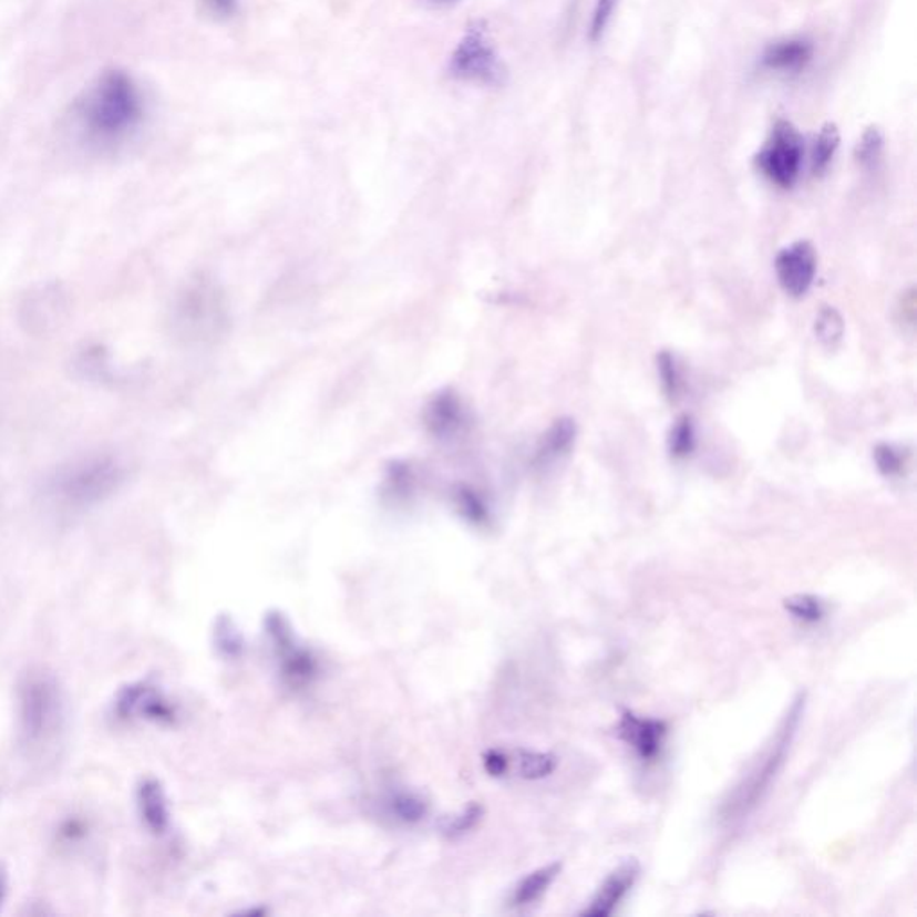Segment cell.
I'll return each instance as SVG.
<instances>
[{"mask_svg":"<svg viewBox=\"0 0 917 917\" xmlns=\"http://www.w3.org/2000/svg\"><path fill=\"white\" fill-rule=\"evenodd\" d=\"M141 89L124 71L99 75L72 106V122L89 144L113 147L127 141L144 121Z\"/></svg>","mask_w":917,"mask_h":917,"instance_id":"1","label":"cell"},{"mask_svg":"<svg viewBox=\"0 0 917 917\" xmlns=\"http://www.w3.org/2000/svg\"><path fill=\"white\" fill-rule=\"evenodd\" d=\"M66 699L60 681L45 670H31L17 690V740L25 753H42L65 730Z\"/></svg>","mask_w":917,"mask_h":917,"instance_id":"2","label":"cell"},{"mask_svg":"<svg viewBox=\"0 0 917 917\" xmlns=\"http://www.w3.org/2000/svg\"><path fill=\"white\" fill-rule=\"evenodd\" d=\"M805 704L806 693H797L776 736L767 751L763 753L762 760H759V763L749 771L748 776H744V780L735 786V791L730 792L728 800L722 803L721 820L724 823H739L748 817L771 791V785L785 765L786 754L791 751L792 742L796 736L801 717L805 713Z\"/></svg>","mask_w":917,"mask_h":917,"instance_id":"3","label":"cell"},{"mask_svg":"<svg viewBox=\"0 0 917 917\" xmlns=\"http://www.w3.org/2000/svg\"><path fill=\"white\" fill-rule=\"evenodd\" d=\"M121 478V468L112 458H89L61 473L52 486V496L60 509L80 513L112 495Z\"/></svg>","mask_w":917,"mask_h":917,"instance_id":"4","label":"cell"},{"mask_svg":"<svg viewBox=\"0 0 917 917\" xmlns=\"http://www.w3.org/2000/svg\"><path fill=\"white\" fill-rule=\"evenodd\" d=\"M450 74L458 81L477 85L501 86L506 83L507 71L502 63L486 28L481 22L470 25L457 48L450 56Z\"/></svg>","mask_w":917,"mask_h":917,"instance_id":"5","label":"cell"},{"mask_svg":"<svg viewBox=\"0 0 917 917\" xmlns=\"http://www.w3.org/2000/svg\"><path fill=\"white\" fill-rule=\"evenodd\" d=\"M264 626L280 661L281 681L290 690H303L315 683L319 672L318 660L310 649L298 641L286 615L280 611H269Z\"/></svg>","mask_w":917,"mask_h":917,"instance_id":"6","label":"cell"},{"mask_svg":"<svg viewBox=\"0 0 917 917\" xmlns=\"http://www.w3.org/2000/svg\"><path fill=\"white\" fill-rule=\"evenodd\" d=\"M803 153V136L794 124L777 121L763 150L756 156V165L769 182L777 187L791 188L800 178Z\"/></svg>","mask_w":917,"mask_h":917,"instance_id":"7","label":"cell"},{"mask_svg":"<svg viewBox=\"0 0 917 917\" xmlns=\"http://www.w3.org/2000/svg\"><path fill=\"white\" fill-rule=\"evenodd\" d=\"M817 271V257L812 244L796 243L776 257L777 280L786 295L800 298L808 292Z\"/></svg>","mask_w":917,"mask_h":917,"instance_id":"8","label":"cell"},{"mask_svg":"<svg viewBox=\"0 0 917 917\" xmlns=\"http://www.w3.org/2000/svg\"><path fill=\"white\" fill-rule=\"evenodd\" d=\"M117 713L122 719H145L158 724H173L176 710L164 693L151 684L138 683L124 688L117 699Z\"/></svg>","mask_w":917,"mask_h":917,"instance_id":"9","label":"cell"},{"mask_svg":"<svg viewBox=\"0 0 917 917\" xmlns=\"http://www.w3.org/2000/svg\"><path fill=\"white\" fill-rule=\"evenodd\" d=\"M667 733V722L641 719L632 712H624L618 724V736L631 745L643 762H652L660 756Z\"/></svg>","mask_w":917,"mask_h":917,"instance_id":"10","label":"cell"},{"mask_svg":"<svg viewBox=\"0 0 917 917\" xmlns=\"http://www.w3.org/2000/svg\"><path fill=\"white\" fill-rule=\"evenodd\" d=\"M640 875V864L635 858L622 862L611 875L604 880L600 889L591 899L590 907L580 913L583 917H608L615 913V908L628 896L632 885L637 884Z\"/></svg>","mask_w":917,"mask_h":917,"instance_id":"11","label":"cell"},{"mask_svg":"<svg viewBox=\"0 0 917 917\" xmlns=\"http://www.w3.org/2000/svg\"><path fill=\"white\" fill-rule=\"evenodd\" d=\"M136 806L145 828L155 835H164L171 826L169 800L164 786L155 777H147L136 791Z\"/></svg>","mask_w":917,"mask_h":917,"instance_id":"12","label":"cell"},{"mask_svg":"<svg viewBox=\"0 0 917 917\" xmlns=\"http://www.w3.org/2000/svg\"><path fill=\"white\" fill-rule=\"evenodd\" d=\"M814 56V45L803 38H791L771 45L763 54L765 69L774 72H800Z\"/></svg>","mask_w":917,"mask_h":917,"instance_id":"13","label":"cell"},{"mask_svg":"<svg viewBox=\"0 0 917 917\" xmlns=\"http://www.w3.org/2000/svg\"><path fill=\"white\" fill-rule=\"evenodd\" d=\"M561 869V862H553V864L539 867L530 875L525 876L524 880L516 885L515 893H513V905L525 907V905L536 904L547 893L548 887L554 884Z\"/></svg>","mask_w":917,"mask_h":917,"instance_id":"14","label":"cell"},{"mask_svg":"<svg viewBox=\"0 0 917 917\" xmlns=\"http://www.w3.org/2000/svg\"><path fill=\"white\" fill-rule=\"evenodd\" d=\"M576 423L568 420V418L557 420V422L550 426V431L547 432L544 441H542V446H539L538 450L539 461H542V463H550L554 458L561 457L563 454H567L568 450H570L571 445H574V441H576Z\"/></svg>","mask_w":917,"mask_h":917,"instance_id":"15","label":"cell"},{"mask_svg":"<svg viewBox=\"0 0 917 917\" xmlns=\"http://www.w3.org/2000/svg\"><path fill=\"white\" fill-rule=\"evenodd\" d=\"M511 763H515L516 774L524 780H542L550 776L557 767V759L553 753H538L527 749H518L515 759L509 756V767Z\"/></svg>","mask_w":917,"mask_h":917,"instance_id":"16","label":"cell"},{"mask_svg":"<svg viewBox=\"0 0 917 917\" xmlns=\"http://www.w3.org/2000/svg\"><path fill=\"white\" fill-rule=\"evenodd\" d=\"M838 145H841V133L833 122L824 124L821 127L820 135L815 136L814 147H812V173L815 176L828 171L833 158L837 155Z\"/></svg>","mask_w":917,"mask_h":917,"instance_id":"17","label":"cell"},{"mask_svg":"<svg viewBox=\"0 0 917 917\" xmlns=\"http://www.w3.org/2000/svg\"><path fill=\"white\" fill-rule=\"evenodd\" d=\"M214 643L220 656L228 660H239L244 652L243 632L237 628L234 618L229 615H219L214 626Z\"/></svg>","mask_w":917,"mask_h":917,"instance_id":"18","label":"cell"},{"mask_svg":"<svg viewBox=\"0 0 917 917\" xmlns=\"http://www.w3.org/2000/svg\"><path fill=\"white\" fill-rule=\"evenodd\" d=\"M391 814L405 824H416L429 814V801L418 792H399L389 801Z\"/></svg>","mask_w":917,"mask_h":917,"instance_id":"19","label":"cell"},{"mask_svg":"<svg viewBox=\"0 0 917 917\" xmlns=\"http://www.w3.org/2000/svg\"><path fill=\"white\" fill-rule=\"evenodd\" d=\"M785 609L803 624H817L826 617V604L815 595H794L785 600Z\"/></svg>","mask_w":917,"mask_h":917,"instance_id":"20","label":"cell"},{"mask_svg":"<svg viewBox=\"0 0 917 917\" xmlns=\"http://www.w3.org/2000/svg\"><path fill=\"white\" fill-rule=\"evenodd\" d=\"M484 817V806L478 803H472L466 808L461 810L458 814L452 815L449 820L441 823V833L449 838H458L472 832Z\"/></svg>","mask_w":917,"mask_h":917,"instance_id":"21","label":"cell"},{"mask_svg":"<svg viewBox=\"0 0 917 917\" xmlns=\"http://www.w3.org/2000/svg\"><path fill=\"white\" fill-rule=\"evenodd\" d=\"M844 333V321L833 307H823L815 319V336L826 348L837 347Z\"/></svg>","mask_w":917,"mask_h":917,"instance_id":"22","label":"cell"},{"mask_svg":"<svg viewBox=\"0 0 917 917\" xmlns=\"http://www.w3.org/2000/svg\"><path fill=\"white\" fill-rule=\"evenodd\" d=\"M884 150V136L878 127H869L855 150V158L862 167H875Z\"/></svg>","mask_w":917,"mask_h":917,"instance_id":"23","label":"cell"},{"mask_svg":"<svg viewBox=\"0 0 917 917\" xmlns=\"http://www.w3.org/2000/svg\"><path fill=\"white\" fill-rule=\"evenodd\" d=\"M669 445L674 457H687L688 454H692L693 446H696V432H693L690 418L681 416L674 423L670 432Z\"/></svg>","mask_w":917,"mask_h":917,"instance_id":"24","label":"cell"},{"mask_svg":"<svg viewBox=\"0 0 917 917\" xmlns=\"http://www.w3.org/2000/svg\"><path fill=\"white\" fill-rule=\"evenodd\" d=\"M617 6L618 0H597L590 24L591 42L597 43L602 40L604 34L608 31L609 24H611V20H614Z\"/></svg>","mask_w":917,"mask_h":917,"instance_id":"25","label":"cell"},{"mask_svg":"<svg viewBox=\"0 0 917 917\" xmlns=\"http://www.w3.org/2000/svg\"><path fill=\"white\" fill-rule=\"evenodd\" d=\"M876 464L884 475H898L904 470V458L889 445H882L875 452Z\"/></svg>","mask_w":917,"mask_h":917,"instance_id":"26","label":"cell"},{"mask_svg":"<svg viewBox=\"0 0 917 917\" xmlns=\"http://www.w3.org/2000/svg\"><path fill=\"white\" fill-rule=\"evenodd\" d=\"M658 365H660V374L661 380H663L664 391H667L670 396H674L679 389V374L678 368H676L674 359H672L669 353H661L660 359H658Z\"/></svg>","mask_w":917,"mask_h":917,"instance_id":"27","label":"cell"},{"mask_svg":"<svg viewBox=\"0 0 917 917\" xmlns=\"http://www.w3.org/2000/svg\"><path fill=\"white\" fill-rule=\"evenodd\" d=\"M484 769H486V773L493 777H502L506 776L509 773V756L501 749H490L486 754H484Z\"/></svg>","mask_w":917,"mask_h":917,"instance_id":"28","label":"cell"},{"mask_svg":"<svg viewBox=\"0 0 917 917\" xmlns=\"http://www.w3.org/2000/svg\"><path fill=\"white\" fill-rule=\"evenodd\" d=\"M205 10L219 20H228L239 11V0H203Z\"/></svg>","mask_w":917,"mask_h":917,"instance_id":"29","label":"cell"},{"mask_svg":"<svg viewBox=\"0 0 917 917\" xmlns=\"http://www.w3.org/2000/svg\"><path fill=\"white\" fill-rule=\"evenodd\" d=\"M8 890H10V876H8V870L0 866V907L8 898Z\"/></svg>","mask_w":917,"mask_h":917,"instance_id":"30","label":"cell"},{"mask_svg":"<svg viewBox=\"0 0 917 917\" xmlns=\"http://www.w3.org/2000/svg\"><path fill=\"white\" fill-rule=\"evenodd\" d=\"M434 2H437V4H452L455 0H434Z\"/></svg>","mask_w":917,"mask_h":917,"instance_id":"31","label":"cell"}]
</instances>
